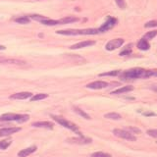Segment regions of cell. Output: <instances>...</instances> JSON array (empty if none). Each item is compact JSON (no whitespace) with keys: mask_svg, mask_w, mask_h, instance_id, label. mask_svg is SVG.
<instances>
[{"mask_svg":"<svg viewBox=\"0 0 157 157\" xmlns=\"http://www.w3.org/2000/svg\"><path fill=\"white\" fill-rule=\"evenodd\" d=\"M149 77H151L150 70H144V69L141 68H134L124 73H121V78L124 81L136 80V78H146Z\"/></svg>","mask_w":157,"mask_h":157,"instance_id":"6da1fadb","label":"cell"},{"mask_svg":"<svg viewBox=\"0 0 157 157\" xmlns=\"http://www.w3.org/2000/svg\"><path fill=\"white\" fill-rule=\"evenodd\" d=\"M56 33L62 36H92L99 33L98 29H66V31H57Z\"/></svg>","mask_w":157,"mask_h":157,"instance_id":"7a4b0ae2","label":"cell"},{"mask_svg":"<svg viewBox=\"0 0 157 157\" xmlns=\"http://www.w3.org/2000/svg\"><path fill=\"white\" fill-rule=\"evenodd\" d=\"M51 117H52V119H53L54 121L57 122L58 124H60L61 126H63L64 128H67V129L73 131L74 132H76V134H77L78 136H82V132H81L80 131H78V126H76L75 124H74V123L69 122V121H67V120L65 119V118H62V117H59V116L52 115Z\"/></svg>","mask_w":157,"mask_h":157,"instance_id":"3957f363","label":"cell"},{"mask_svg":"<svg viewBox=\"0 0 157 157\" xmlns=\"http://www.w3.org/2000/svg\"><path fill=\"white\" fill-rule=\"evenodd\" d=\"M29 119V116L27 114H14V113H6L0 116V121H16L18 123H24Z\"/></svg>","mask_w":157,"mask_h":157,"instance_id":"277c9868","label":"cell"},{"mask_svg":"<svg viewBox=\"0 0 157 157\" xmlns=\"http://www.w3.org/2000/svg\"><path fill=\"white\" fill-rule=\"evenodd\" d=\"M113 134H114L116 136L118 137H121V139H124L127 140H130V141H136V137L130 132L129 131L127 130H120V129H115L113 131Z\"/></svg>","mask_w":157,"mask_h":157,"instance_id":"5b68a950","label":"cell"},{"mask_svg":"<svg viewBox=\"0 0 157 157\" xmlns=\"http://www.w3.org/2000/svg\"><path fill=\"white\" fill-rule=\"evenodd\" d=\"M123 44H124V39L123 38H115V39H112V40H110V41H108L105 45V48L108 51H112V50H115V49L121 47Z\"/></svg>","mask_w":157,"mask_h":157,"instance_id":"8992f818","label":"cell"},{"mask_svg":"<svg viewBox=\"0 0 157 157\" xmlns=\"http://www.w3.org/2000/svg\"><path fill=\"white\" fill-rule=\"evenodd\" d=\"M0 64H8V65H16V66H24L26 65V61L20 60L16 58H6L0 56Z\"/></svg>","mask_w":157,"mask_h":157,"instance_id":"52a82bcc","label":"cell"},{"mask_svg":"<svg viewBox=\"0 0 157 157\" xmlns=\"http://www.w3.org/2000/svg\"><path fill=\"white\" fill-rule=\"evenodd\" d=\"M117 24V19L115 18H112V17H108V19L106 20V22L102 25V26L98 29L99 33H105L109 29L114 28V26Z\"/></svg>","mask_w":157,"mask_h":157,"instance_id":"ba28073f","label":"cell"},{"mask_svg":"<svg viewBox=\"0 0 157 157\" xmlns=\"http://www.w3.org/2000/svg\"><path fill=\"white\" fill-rule=\"evenodd\" d=\"M68 141L72 142V144H91L92 140L88 139V137H85L83 136H78V137L68 139Z\"/></svg>","mask_w":157,"mask_h":157,"instance_id":"9c48e42d","label":"cell"},{"mask_svg":"<svg viewBox=\"0 0 157 157\" xmlns=\"http://www.w3.org/2000/svg\"><path fill=\"white\" fill-rule=\"evenodd\" d=\"M107 86H108V82L103 81H96L86 85V87L90 88V90H102V88H105Z\"/></svg>","mask_w":157,"mask_h":157,"instance_id":"30bf717a","label":"cell"},{"mask_svg":"<svg viewBox=\"0 0 157 157\" xmlns=\"http://www.w3.org/2000/svg\"><path fill=\"white\" fill-rule=\"evenodd\" d=\"M33 93L28 92V91H23V92H18L15 93V94L10 96L11 99H18V100H24V99H28V98L32 97Z\"/></svg>","mask_w":157,"mask_h":157,"instance_id":"8fae6325","label":"cell"},{"mask_svg":"<svg viewBox=\"0 0 157 157\" xmlns=\"http://www.w3.org/2000/svg\"><path fill=\"white\" fill-rule=\"evenodd\" d=\"M21 131V128H17V127H13V128H4V129L0 130V136H6L13 135L15 132Z\"/></svg>","mask_w":157,"mask_h":157,"instance_id":"7c38bea8","label":"cell"},{"mask_svg":"<svg viewBox=\"0 0 157 157\" xmlns=\"http://www.w3.org/2000/svg\"><path fill=\"white\" fill-rule=\"evenodd\" d=\"M33 127L34 128H45V129H53V126L54 124L51 122H48V121H39V122H34L32 124Z\"/></svg>","mask_w":157,"mask_h":157,"instance_id":"4fadbf2b","label":"cell"},{"mask_svg":"<svg viewBox=\"0 0 157 157\" xmlns=\"http://www.w3.org/2000/svg\"><path fill=\"white\" fill-rule=\"evenodd\" d=\"M95 41L94 40H86V41H82V42H78L72 45L70 48L71 49H80V48H83V47H88V46H91V45H94Z\"/></svg>","mask_w":157,"mask_h":157,"instance_id":"5bb4252c","label":"cell"},{"mask_svg":"<svg viewBox=\"0 0 157 157\" xmlns=\"http://www.w3.org/2000/svg\"><path fill=\"white\" fill-rule=\"evenodd\" d=\"M37 148L36 146H31V147H28V148H25L21 151L18 152V156L19 157H28L29 155H31L32 153H33Z\"/></svg>","mask_w":157,"mask_h":157,"instance_id":"9a60e30c","label":"cell"},{"mask_svg":"<svg viewBox=\"0 0 157 157\" xmlns=\"http://www.w3.org/2000/svg\"><path fill=\"white\" fill-rule=\"evenodd\" d=\"M132 90H134V87L132 86H123L121 88H118V90L112 91L111 94H121V93H126V92H129Z\"/></svg>","mask_w":157,"mask_h":157,"instance_id":"2e32d148","label":"cell"},{"mask_svg":"<svg viewBox=\"0 0 157 157\" xmlns=\"http://www.w3.org/2000/svg\"><path fill=\"white\" fill-rule=\"evenodd\" d=\"M150 47L149 43L147 40H145V39L141 38L140 40L137 42V48L140 49V50H148Z\"/></svg>","mask_w":157,"mask_h":157,"instance_id":"e0dca14e","label":"cell"},{"mask_svg":"<svg viewBox=\"0 0 157 157\" xmlns=\"http://www.w3.org/2000/svg\"><path fill=\"white\" fill-rule=\"evenodd\" d=\"M58 21H59V25H64V24H70V23L78 22V18L69 16V17H66V18H63V19L58 20Z\"/></svg>","mask_w":157,"mask_h":157,"instance_id":"ac0fdd59","label":"cell"},{"mask_svg":"<svg viewBox=\"0 0 157 157\" xmlns=\"http://www.w3.org/2000/svg\"><path fill=\"white\" fill-rule=\"evenodd\" d=\"M74 111H75L78 115H80L81 117H82V118H85V119H86V120H90V116L88 115V114H86V113L83 111V110H82L81 108H78V107H74Z\"/></svg>","mask_w":157,"mask_h":157,"instance_id":"d6986e66","label":"cell"},{"mask_svg":"<svg viewBox=\"0 0 157 157\" xmlns=\"http://www.w3.org/2000/svg\"><path fill=\"white\" fill-rule=\"evenodd\" d=\"M104 118H106V119H110V120H120L122 116L120 114H118V113L111 112V113H107V114H105Z\"/></svg>","mask_w":157,"mask_h":157,"instance_id":"ffe728a7","label":"cell"},{"mask_svg":"<svg viewBox=\"0 0 157 157\" xmlns=\"http://www.w3.org/2000/svg\"><path fill=\"white\" fill-rule=\"evenodd\" d=\"M48 97V94L46 93H38V94H36L31 97V101H37V100H42V99H45V98Z\"/></svg>","mask_w":157,"mask_h":157,"instance_id":"44dd1931","label":"cell"},{"mask_svg":"<svg viewBox=\"0 0 157 157\" xmlns=\"http://www.w3.org/2000/svg\"><path fill=\"white\" fill-rule=\"evenodd\" d=\"M15 22L18 23V24L27 25V24H29V22H31V19H29V17H27V16L19 17V18H17V19H15Z\"/></svg>","mask_w":157,"mask_h":157,"instance_id":"7402d4cb","label":"cell"},{"mask_svg":"<svg viewBox=\"0 0 157 157\" xmlns=\"http://www.w3.org/2000/svg\"><path fill=\"white\" fill-rule=\"evenodd\" d=\"M12 144V140H1L0 141V149H2V150H5V149H7L8 147L11 145Z\"/></svg>","mask_w":157,"mask_h":157,"instance_id":"603a6c76","label":"cell"},{"mask_svg":"<svg viewBox=\"0 0 157 157\" xmlns=\"http://www.w3.org/2000/svg\"><path fill=\"white\" fill-rule=\"evenodd\" d=\"M40 23L42 25H45V26H56V25H59V21H56V20H49V19L43 20Z\"/></svg>","mask_w":157,"mask_h":157,"instance_id":"cb8c5ba5","label":"cell"},{"mask_svg":"<svg viewBox=\"0 0 157 157\" xmlns=\"http://www.w3.org/2000/svg\"><path fill=\"white\" fill-rule=\"evenodd\" d=\"M157 36V31H151V32H148L144 34V36L142 37L145 40H150V39L154 38L155 36Z\"/></svg>","mask_w":157,"mask_h":157,"instance_id":"d4e9b609","label":"cell"},{"mask_svg":"<svg viewBox=\"0 0 157 157\" xmlns=\"http://www.w3.org/2000/svg\"><path fill=\"white\" fill-rule=\"evenodd\" d=\"M132 43H130L129 45H127L126 48H124L120 52V56H125V55H129V54H131L132 53Z\"/></svg>","mask_w":157,"mask_h":157,"instance_id":"484cf974","label":"cell"},{"mask_svg":"<svg viewBox=\"0 0 157 157\" xmlns=\"http://www.w3.org/2000/svg\"><path fill=\"white\" fill-rule=\"evenodd\" d=\"M118 75H121V71L120 70H115V71H111V72H107V73H102L100 74V77H104V76H118Z\"/></svg>","mask_w":157,"mask_h":157,"instance_id":"4316f807","label":"cell"},{"mask_svg":"<svg viewBox=\"0 0 157 157\" xmlns=\"http://www.w3.org/2000/svg\"><path fill=\"white\" fill-rule=\"evenodd\" d=\"M91 157H112V156L110 154H108V153H105V152L98 151V152H94V153H92Z\"/></svg>","mask_w":157,"mask_h":157,"instance_id":"83f0119b","label":"cell"},{"mask_svg":"<svg viewBox=\"0 0 157 157\" xmlns=\"http://www.w3.org/2000/svg\"><path fill=\"white\" fill-rule=\"evenodd\" d=\"M144 27L145 28H155V27H157V20H152V21L147 22L144 25Z\"/></svg>","mask_w":157,"mask_h":157,"instance_id":"f1b7e54d","label":"cell"},{"mask_svg":"<svg viewBox=\"0 0 157 157\" xmlns=\"http://www.w3.org/2000/svg\"><path fill=\"white\" fill-rule=\"evenodd\" d=\"M31 18L33 19V20H36V21H38V22H41V21H43V20L47 19L46 17L40 16V15H31Z\"/></svg>","mask_w":157,"mask_h":157,"instance_id":"f546056e","label":"cell"},{"mask_svg":"<svg viewBox=\"0 0 157 157\" xmlns=\"http://www.w3.org/2000/svg\"><path fill=\"white\" fill-rule=\"evenodd\" d=\"M115 2L116 4L118 5V7L121 8V9H125L126 6H127V4L125 2V0H115Z\"/></svg>","mask_w":157,"mask_h":157,"instance_id":"4dcf8cb0","label":"cell"},{"mask_svg":"<svg viewBox=\"0 0 157 157\" xmlns=\"http://www.w3.org/2000/svg\"><path fill=\"white\" fill-rule=\"evenodd\" d=\"M147 134H148L150 136H153L157 139V130H148L147 131Z\"/></svg>","mask_w":157,"mask_h":157,"instance_id":"1f68e13d","label":"cell"},{"mask_svg":"<svg viewBox=\"0 0 157 157\" xmlns=\"http://www.w3.org/2000/svg\"><path fill=\"white\" fill-rule=\"evenodd\" d=\"M127 131H129L130 132H137V134H140V130H139L137 128H132V127L129 128V129H128Z\"/></svg>","mask_w":157,"mask_h":157,"instance_id":"d6a6232c","label":"cell"},{"mask_svg":"<svg viewBox=\"0 0 157 157\" xmlns=\"http://www.w3.org/2000/svg\"><path fill=\"white\" fill-rule=\"evenodd\" d=\"M151 77H157V70H150Z\"/></svg>","mask_w":157,"mask_h":157,"instance_id":"836d02e7","label":"cell"},{"mask_svg":"<svg viewBox=\"0 0 157 157\" xmlns=\"http://www.w3.org/2000/svg\"><path fill=\"white\" fill-rule=\"evenodd\" d=\"M145 116H155L154 113H144Z\"/></svg>","mask_w":157,"mask_h":157,"instance_id":"e575fe53","label":"cell"},{"mask_svg":"<svg viewBox=\"0 0 157 157\" xmlns=\"http://www.w3.org/2000/svg\"><path fill=\"white\" fill-rule=\"evenodd\" d=\"M5 49H6V47L3 45H0V50H5Z\"/></svg>","mask_w":157,"mask_h":157,"instance_id":"d590c367","label":"cell"}]
</instances>
